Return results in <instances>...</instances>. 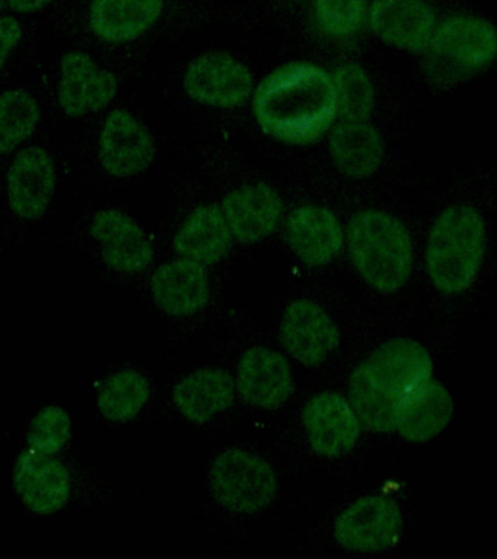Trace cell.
Segmentation results:
<instances>
[{
    "label": "cell",
    "mask_w": 497,
    "mask_h": 559,
    "mask_svg": "<svg viewBox=\"0 0 497 559\" xmlns=\"http://www.w3.org/2000/svg\"><path fill=\"white\" fill-rule=\"evenodd\" d=\"M453 402L448 389L427 380L410 393L397 418V430L412 443L434 439L451 421Z\"/></svg>",
    "instance_id": "cell-22"
},
{
    "label": "cell",
    "mask_w": 497,
    "mask_h": 559,
    "mask_svg": "<svg viewBox=\"0 0 497 559\" xmlns=\"http://www.w3.org/2000/svg\"><path fill=\"white\" fill-rule=\"evenodd\" d=\"M365 0H316L318 26L327 35L346 38L364 24Z\"/></svg>",
    "instance_id": "cell-30"
},
{
    "label": "cell",
    "mask_w": 497,
    "mask_h": 559,
    "mask_svg": "<svg viewBox=\"0 0 497 559\" xmlns=\"http://www.w3.org/2000/svg\"><path fill=\"white\" fill-rule=\"evenodd\" d=\"M174 404L182 417L191 423L211 421L234 402V379L225 370L202 369L194 371L176 384Z\"/></svg>",
    "instance_id": "cell-24"
},
{
    "label": "cell",
    "mask_w": 497,
    "mask_h": 559,
    "mask_svg": "<svg viewBox=\"0 0 497 559\" xmlns=\"http://www.w3.org/2000/svg\"><path fill=\"white\" fill-rule=\"evenodd\" d=\"M72 437V419L63 408L50 405L34 417L27 441L36 452L55 454L67 445Z\"/></svg>",
    "instance_id": "cell-29"
},
{
    "label": "cell",
    "mask_w": 497,
    "mask_h": 559,
    "mask_svg": "<svg viewBox=\"0 0 497 559\" xmlns=\"http://www.w3.org/2000/svg\"><path fill=\"white\" fill-rule=\"evenodd\" d=\"M431 357L422 344L395 338L375 349L356 367L348 397L357 417L375 432L397 430L401 406L410 393L431 379Z\"/></svg>",
    "instance_id": "cell-2"
},
{
    "label": "cell",
    "mask_w": 497,
    "mask_h": 559,
    "mask_svg": "<svg viewBox=\"0 0 497 559\" xmlns=\"http://www.w3.org/2000/svg\"><path fill=\"white\" fill-rule=\"evenodd\" d=\"M40 107L28 92L8 91L0 99V148L10 153L34 133Z\"/></svg>",
    "instance_id": "cell-27"
},
{
    "label": "cell",
    "mask_w": 497,
    "mask_h": 559,
    "mask_svg": "<svg viewBox=\"0 0 497 559\" xmlns=\"http://www.w3.org/2000/svg\"><path fill=\"white\" fill-rule=\"evenodd\" d=\"M163 9L164 0H94L91 26L103 41H133L158 21Z\"/></svg>",
    "instance_id": "cell-21"
},
{
    "label": "cell",
    "mask_w": 497,
    "mask_h": 559,
    "mask_svg": "<svg viewBox=\"0 0 497 559\" xmlns=\"http://www.w3.org/2000/svg\"><path fill=\"white\" fill-rule=\"evenodd\" d=\"M0 29H2V66H5L8 56L23 38V29H21L19 21L12 16L2 17Z\"/></svg>",
    "instance_id": "cell-31"
},
{
    "label": "cell",
    "mask_w": 497,
    "mask_h": 559,
    "mask_svg": "<svg viewBox=\"0 0 497 559\" xmlns=\"http://www.w3.org/2000/svg\"><path fill=\"white\" fill-rule=\"evenodd\" d=\"M56 170L49 153L42 147L20 152L8 174V199L20 217L36 221L54 199Z\"/></svg>",
    "instance_id": "cell-15"
},
{
    "label": "cell",
    "mask_w": 497,
    "mask_h": 559,
    "mask_svg": "<svg viewBox=\"0 0 497 559\" xmlns=\"http://www.w3.org/2000/svg\"><path fill=\"white\" fill-rule=\"evenodd\" d=\"M99 156L108 174L119 178L133 177L154 162V138L132 114L117 109L104 122Z\"/></svg>",
    "instance_id": "cell-12"
},
{
    "label": "cell",
    "mask_w": 497,
    "mask_h": 559,
    "mask_svg": "<svg viewBox=\"0 0 497 559\" xmlns=\"http://www.w3.org/2000/svg\"><path fill=\"white\" fill-rule=\"evenodd\" d=\"M334 86L338 92L339 116L342 120H368L374 109L375 91L364 68L353 63L342 66L335 70Z\"/></svg>",
    "instance_id": "cell-28"
},
{
    "label": "cell",
    "mask_w": 497,
    "mask_h": 559,
    "mask_svg": "<svg viewBox=\"0 0 497 559\" xmlns=\"http://www.w3.org/2000/svg\"><path fill=\"white\" fill-rule=\"evenodd\" d=\"M151 290L156 305L171 317L199 312L211 296L204 265L190 258L159 266L152 275Z\"/></svg>",
    "instance_id": "cell-19"
},
{
    "label": "cell",
    "mask_w": 497,
    "mask_h": 559,
    "mask_svg": "<svg viewBox=\"0 0 497 559\" xmlns=\"http://www.w3.org/2000/svg\"><path fill=\"white\" fill-rule=\"evenodd\" d=\"M233 231L220 205L196 209L174 239V247L182 257L203 265L221 261L229 252Z\"/></svg>",
    "instance_id": "cell-23"
},
{
    "label": "cell",
    "mask_w": 497,
    "mask_h": 559,
    "mask_svg": "<svg viewBox=\"0 0 497 559\" xmlns=\"http://www.w3.org/2000/svg\"><path fill=\"white\" fill-rule=\"evenodd\" d=\"M331 156L340 173L351 178H366L377 173L383 156V143L368 122L344 121L330 139Z\"/></svg>",
    "instance_id": "cell-25"
},
{
    "label": "cell",
    "mask_w": 497,
    "mask_h": 559,
    "mask_svg": "<svg viewBox=\"0 0 497 559\" xmlns=\"http://www.w3.org/2000/svg\"><path fill=\"white\" fill-rule=\"evenodd\" d=\"M7 2L16 12L29 13L40 11V9L47 7L54 0H7Z\"/></svg>",
    "instance_id": "cell-32"
},
{
    "label": "cell",
    "mask_w": 497,
    "mask_h": 559,
    "mask_svg": "<svg viewBox=\"0 0 497 559\" xmlns=\"http://www.w3.org/2000/svg\"><path fill=\"white\" fill-rule=\"evenodd\" d=\"M91 235L102 243L104 261L119 273H139L154 260V248L141 226L120 210L95 214Z\"/></svg>",
    "instance_id": "cell-16"
},
{
    "label": "cell",
    "mask_w": 497,
    "mask_h": 559,
    "mask_svg": "<svg viewBox=\"0 0 497 559\" xmlns=\"http://www.w3.org/2000/svg\"><path fill=\"white\" fill-rule=\"evenodd\" d=\"M286 238L296 257L309 266L326 265L343 247V230L338 217L317 205H305L291 214Z\"/></svg>",
    "instance_id": "cell-20"
},
{
    "label": "cell",
    "mask_w": 497,
    "mask_h": 559,
    "mask_svg": "<svg viewBox=\"0 0 497 559\" xmlns=\"http://www.w3.org/2000/svg\"><path fill=\"white\" fill-rule=\"evenodd\" d=\"M185 87L190 98L217 108H237L252 94V74L246 64L213 51L198 57L187 69Z\"/></svg>",
    "instance_id": "cell-8"
},
{
    "label": "cell",
    "mask_w": 497,
    "mask_h": 559,
    "mask_svg": "<svg viewBox=\"0 0 497 559\" xmlns=\"http://www.w3.org/2000/svg\"><path fill=\"white\" fill-rule=\"evenodd\" d=\"M347 247L362 278L381 293H394L413 269V243L407 227L381 210H364L347 227Z\"/></svg>",
    "instance_id": "cell-3"
},
{
    "label": "cell",
    "mask_w": 497,
    "mask_h": 559,
    "mask_svg": "<svg viewBox=\"0 0 497 559\" xmlns=\"http://www.w3.org/2000/svg\"><path fill=\"white\" fill-rule=\"evenodd\" d=\"M252 111L272 138L296 146L316 143L339 114L334 81L317 66L287 63L257 87Z\"/></svg>",
    "instance_id": "cell-1"
},
{
    "label": "cell",
    "mask_w": 497,
    "mask_h": 559,
    "mask_svg": "<svg viewBox=\"0 0 497 559\" xmlns=\"http://www.w3.org/2000/svg\"><path fill=\"white\" fill-rule=\"evenodd\" d=\"M369 20L382 41L403 50H426L435 35L434 9L423 0H377Z\"/></svg>",
    "instance_id": "cell-17"
},
{
    "label": "cell",
    "mask_w": 497,
    "mask_h": 559,
    "mask_svg": "<svg viewBox=\"0 0 497 559\" xmlns=\"http://www.w3.org/2000/svg\"><path fill=\"white\" fill-rule=\"evenodd\" d=\"M151 396L150 383L137 370L113 374L98 393V408L113 423H128L137 417Z\"/></svg>",
    "instance_id": "cell-26"
},
{
    "label": "cell",
    "mask_w": 497,
    "mask_h": 559,
    "mask_svg": "<svg viewBox=\"0 0 497 559\" xmlns=\"http://www.w3.org/2000/svg\"><path fill=\"white\" fill-rule=\"evenodd\" d=\"M237 386L248 405L277 409L294 393V376L281 353L256 347L248 349L239 361Z\"/></svg>",
    "instance_id": "cell-14"
},
{
    "label": "cell",
    "mask_w": 497,
    "mask_h": 559,
    "mask_svg": "<svg viewBox=\"0 0 497 559\" xmlns=\"http://www.w3.org/2000/svg\"><path fill=\"white\" fill-rule=\"evenodd\" d=\"M403 518L399 504L388 497H365L339 515L334 536L357 552H381L399 540Z\"/></svg>",
    "instance_id": "cell-7"
},
{
    "label": "cell",
    "mask_w": 497,
    "mask_h": 559,
    "mask_svg": "<svg viewBox=\"0 0 497 559\" xmlns=\"http://www.w3.org/2000/svg\"><path fill=\"white\" fill-rule=\"evenodd\" d=\"M281 340L295 360L307 367H317L339 347L340 334L320 305L311 300H296L283 314Z\"/></svg>",
    "instance_id": "cell-9"
},
{
    "label": "cell",
    "mask_w": 497,
    "mask_h": 559,
    "mask_svg": "<svg viewBox=\"0 0 497 559\" xmlns=\"http://www.w3.org/2000/svg\"><path fill=\"white\" fill-rule=\"evenodd\" d=\"M486 249V225L477 210L452 205L436 218L426 249L431 283L445 295H458L473 284Z\"/></svg>",
    "instance_id": "cell-4"
},
{
    "label": "cell",
    "mask_w": 497,
    "mask_h": 559,
    "mask_svg": "<svg viewBox=\"0 0 497 559\" xmlns=\"http://www.w3.org/2000/svg\"><path fill=\"white\" fill-rule=\"evenodd\" d=\"M60 69L59 105L68 116L97 112L115 99L119 90L117 78L85 52H68Z\"/></svg>",
    "instance_id": "cell-13"
},
{
    "label": "cell",
    "mask_w": 497,
    "mask_h": 559,
    "mask_svg": "<svg viewBox=\"0 0 497 559\" xmlns=\"http://www.w3.org/2000/svg\"><path fill=\"white\" fill-rule=\"evenodd\" d=\"M14 487L28 510L38 515H50L68 504L71 475L54 454L24 450L15 463Z\"/></svg>",
    "instance_id": "cell-11"
},
{
    "label": "cell",
    "mask_w": 497,
    "mask_h": 559,
    "mask_svg": "<svg viewBox=\"0 0 497 559\" xmlns=\"http://www.w3.org/2000/svg\"><path fill=\"white\" fill-rule=\"evenodd\" d=\"M222 210L234 238L242 243H255L276 229L283 203L268 183H252L226 195Z\"/></svg>",
    "instance_id": "cell-18"
},
{
    "label": "cell",
    "mask_w": 497,
    "mask_h": 559,
    "mask_svg": "<svg viewBox=\"0 0 497 559\" xmlns=\"http://www.w3.org/2000/svg\"><path fill=\"white\" fill-rule=\"evenodd\" d=\"M497 57V31L474 16H453L435 31L427 47L426 72L438 85L471 76Z\"/></svg>",
    "instance_id": "cell-5"
},
{
    "label": "cell",
    "mask_w": 497,
    "mask_h": 559,
    "mask_svg": "<svg viewBox=\"0 0 497 559\" xmlns=\"http://www.w3.org/2000/svg\"><path fill=\"white\" fill-rule=\"evenodd\" d=\"M211 485L217 501L239 514L259 513L277 492L273 467L263 457L241 449L217 454L211 467Z\"/></svg>",
    "instance_id": "cell-6"
},
{
    "label": "cell",
    "mask_w": 497,
    "mask_h": 559,
    "mask_svg": "<svg viewBox=\"0 0 497 559\" xmlns=\"http://www.w3.org/2000/svg\"><path fill=\"white\" fill-rule=\"evenodd\" d=\"M303 421L313 452L340 457L355 448L360 419L352 404L339 393L322 392L305 405Z\"/></svg>",
    "instance_id": "cell-10"
}]
</instances>
